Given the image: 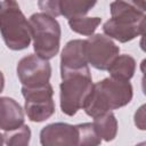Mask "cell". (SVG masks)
<instances>
[{"label": "cell", "mask_w": 146, "mask_h": 146, "mask_svg": "<svg viewBox=\"0 0 146 146\" xmlns=\"http://www.w3.org/2000/svg\"><path fill=\"white\" fill-rule=\"evenodd\" d=\"M22 95L25 99V114L30 121L39 123L54 115V88L49 82L38 87L22 86Z\"/></svg>", "instance_id": "5b68a950"}, {"label": "cell", "mask_w": 146, "mask_h": 146, "mask_svg": "<svg viewBox=\"0 0 146 146\" xmlns=\"http://www.w3.org/2000/svg\"><path fill=\"white\" fill-rule=\"evenodd\" d=\"M98 136L102 140L112 141L117 135V120L112 111H108L102 115L94 117L92 122Z\"/></svg>", "instance_id": "4fadbf2b"}, {"label": "cell", "mask_w": 146, "mask_h": 146, "mask_svg": "<svg viewBox=\"0 0 146 146\" xmlns=\"http://www.w3.org/2000/svg\"><path fill=\"white\" fill-rule=\"evenodd\" d=\"M67 21H68V26L73 32L87 36L92 35L96 29L102 23L100 17H87V16L73 17Z\"/></svg>", "instance_id": "9a60e30c"}, {"label": "cell", "mask_w": 146, "mask_h": 146, "mask_svg": "<svg viewBox=\"0 0 146 146\" xmlns=\"http://www.w3.org/2000/svg\"><path fill=\"white\" fill-rule=\"evenodd\" d=\"M5 144V138H3V133L0 132V146Z\"/></svg>", "instance_id": "7402d4cb"}, {"label": "cell", "mask_w": 146, "mask_h": 146, "mask_svg": "<svg viewBox=\"0 0 146 146\" xmlns=\"http://www.w3.org/2000/svg\"><path fill=\"white\" fill-rule=\"evenodd\" d=\"M97 3V0H63L62 16L70 19L73 17L86 16Z\"/></svg>", "instance_id": "5bb4252c"}, {"label": "cell", "mask_w": 146, "mask_h": 146, "mask_svg": "<svg viewBox=\"0 0 146 146\" xmlns=\"http://www.w3.org/2000/svg\"><path fill=\"white\" fill-rule=\"evenodd\" d=\"M62 1L63 0H38V7L42 13L56 18L62 16Z\"/></svg>", "instance_id": "ac0fdd59"}, {"label": "cell", "mask_w": 146, "mask_h": 146, "mask_svg": "<svg viewBox=\"0 0 146 146\" xmlns=\"http://www.w3.org/2000/svg\"><path fill=\"white\" fill-rule=\"evenodd\" d=\"M5 144L9 146H27L31 141V129L26 124H22L16 129L5 131Z\"/></svg>", "instance_id": "2e32d148"}, {"label": "cell", "mask_w": 146, "mask_h": 146, "mask_svg": "<svg viewBox=\"0 0 146 146\" xmlns=\"http://www.w3.org/2000/svg\"><path fill=\"white\" fill-rule=\"evenodd\" d=\"M120 1H123V2H127L140 10H144L145 11V0H120Z\"/></svg>", "instance_id": "ffe728a7"}, {"label": "cell", "mask_w": 146, "mask_h": 146, "mask_svg": "<svg viewBox=\"0 0 146 146\" xmlns=\"http://www.w3.org/2000/svg\"><path fill=\"white\" fill-rule=\"evenodd\" d=\"M40 144L42 146H72L78 145L76 124L64 122L50 123L40 131Z\"/></svg>", "instance_id": "ba28073f"}, {"label": "cell", "mask_w": 146, "mask_h": 146, "mask_svg": "<svg viewBox=\"0 0 146 146\" xmlns=\"http://www.w3.org/2000/svg\"><path fill=\"white\" fill-rule=\"evenodd\" d=\"M89 66L84 54V40L74 39L68 41L60 54V74L79 71Z\"/></svg>", "instance_id": "30bf717a"}, {"label": "cell", "mask_w": 146, "mask_h": 146, "mask_svg": "<svg viewBox=\"0 0 146 146\" xmlns=\"http://www.w3.org/2000/svg\"><path fill=\"white\" fill-rule=\"evenodd\" d=\"M0 34L10 50L29 48L31 38L30 22L16 0H0Z\"/></svg>", "instance_id": "7a4b0ae2"}, {"label": "cell", "mask_w": 146, "mask_h": 146, "mask_svg": "<svg viewBox=\"0 0 146 146\" xmlns=\"http://www.w3.org/2000/svg\"><path fill=\"white\" fill-rule=\"evenodd\" d=\"M25 115L17 100L10 97H0V129L13 130L24 123Z\"/></svg>", "instance_id": "8fae6325"}, {"label": "cell", "mask_w": 146, "mask_h": 146, "mask_svg": "<svg viewBox=\"0 0 146 146\" xmlns=\"http://www.w3.org/2000/svg\"><path fill=\"white\" fill-rule=\"evenodd\" d=\"M78 129V145L79 146H97L102 143L94 124L91 122L76 124Z\"/></svg>", "instance_id": "e0dca14e"}, {"label": "cell", "mask_w": 146, "mask_h": 146, "mask_svg": "<svg viewBox=\"0 0 146 146\" xmlns=\"http://www.w3.org/2000/svg\"><path fill=\"white\" fill-rule=\"evenodd\" d=\"M59 84V105L62 112L67 116L75 115L82 110L87 97L92 89V78L89 66L60 74Z\"/></svg>", "instance_id": "3957f363"}, {"label": "cell", "mask_w": 146, "mask_h": 146, "mask_svg": "<svg viewBox=\"0 0 146 146\" xmlns=\"http://www.w3.org/2000/svg\"><path fill=\"white\" fill-rule=\"evenodd\" d=\"M16 73L19 82L24 87H38L49 82L51 76V65L36 54H31L17 63Z\"/></svg>", "instance_id": "52a82bcc"}, {"label": "cell", "mask_w": 146, "mask_h": 146, "mask_svg": "<svg viewBox=\"0 0 146 146\" xmlns=\"http://www.w3.org/2000/svg\"><path fill=\"white\" fill-rule=\"evenodd\" d=\"M107 71L110 73V76L113 79L130 81L136 72V60L132 56L128 54L119 55L113 60Z\"/></svg>", "instance_id": "7c38bea8"}, {"label": "cell", "mask_w": 146, "mask_h": 146, "mask_svg": "<svg viewBox=\"0 0 146 146\" xmlns=\"http://www.w3.org/2000/svg\"><path fill=\"white\" fill-rule=\"evenodd\" d=\"M135 124L140 130H145V105H141L135 113Z\"/></svg>", "instance_id": "d6986e66"}, {"label": "cell", "mask_w": 146, "mask_h": 146, "mask_svg": "<svg viewBox=\"0 0 146 146\" xmlns=\"http://www.w3.org/2000/svg\"><path fill=\"white\" fill-rule=\"evenodd\" d=\"M145 19L141 21H127L110 18L103 25L105 35L121 43L129 42L144 33Z\"/></svg>", "instance_id": "9c48e42d"}, {"label": "cell", "mask_w": 146, "mask_h": 146, "mask_svg": "<svg viewBox=\"0 0 146 146\" xmlns=\"http://www.w3.org/2000/svg\"><path fill=\"white\" fill-rule=\"evenodd\" d=\"M29 22L34 52L48 60L54 58L59 51L62 35L57 19L44 13H34L30 16Z\"/></svg>", "instance_id": "277c9868"}, {"label": "cell", "mask_w": 146, "mask_h": 146, "mask_svg": "<svg viewBox=\"0 0 146 146\" xmlns=\"http://www.w3.org/2000/svg\"><path fill=\"white\" fill-rule=\"evenodd\" d=\"M133 97V89L129 81L105 78L94 83L87 97L83 110L90 117H96L108 111L127 106Z\"/></svg>", "instance_id": "6da1fadb"}, {"label": "cell", "mask_w": 146, "mask_h": 146, "mask_svg": "<svg viewBox=\"0 0 146 146\" xmlns=\"http://www.w3.org/2000/svg\"><path fill=\"white\" fill-rule=\"evenodd\" d=\"M84 54L92 67L107 71L113 60L120 55V47L105 34H92L84 40Z\"/></svg>", "instance_id": "8992f818"}, {"label": "cell", "mask_w": 146, "mask_h": 146, "mask_svg": "<svg viewBox=\"0 0 146 146\" xmlns=\"http://www.w3.org/2000/svg\"><path fill=\"white\" fill-rule=\"evenodd\" d=\"M3 88H5V76L3 73L0 71V94L3 91Z\"/></svg>", "instance_id": "44dd1931"}]
</instances>
